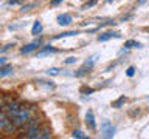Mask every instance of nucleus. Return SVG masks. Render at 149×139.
I'll use <instances>...</instances> for the list:
<instances>
[{
  "instance_id": "obj_1",
  "label": "nucleus",
  "mask_w": 149,
  "mask_h": 139,
  "mask_svg": "<svg viewBox=\"0 0 149 139\" xmlns=\"http://www.w3.org/2000/svg\"><path fill=\"white\" fill-rule=\"evenodd\" d=\"M95 62H96V56H92V57L88 59V60H86L82 67L79 68L76 73H74V76H76V77H79V76H84V74L88 73V71H90V70L93 68V65H95Z\"/></svg>"
},
{
  "instance_id": "obj_2",
  "label": "nucleus",
  "mask_w": 149,
  "mask_h": 139,
  "mask_svg": "<svg viewBox=\"0 0 149 139\" xmlns=\"http://www.w3.org/2000/svg\"><path fill=\"white\" fill-rule=\"evenodd\" d=\"M101 131H102V136L104 138H113V134H115V127L112 125L110 120H102L101 122Z\"/></svg>"
},
{
  "instance_id": "obj_3",
  "label": "nucleus",
  "mask_w": 149,
  "mask_h": 139,
  "mask_svg": "<svg viewBox=\"0 0 149 139\" xmlns=\"http://www.w3.org/2000/svg\"><path fill=\"white\" fill-rule=\"evenodd\" d=\"M120 37H121V34L116 31H106V32L98 36V42H107L110 39H120Z\"/></svg>"
},
{
  "instance_id": "obj_4",
  "label": "nucleus",
  "mask_w": 149,
  "mask_h": 139,
  "mask_svg": "<svg viewBox=\"0 0 149 139\" xmlns=\"http://www.w3.org/2000/svg\"><path fill=\"white\" fill-rule=\"evenodd\" d=\"M40 45H42V40L31 42V43H28V45H25V46H22V48H20V53H22V54H30V53H33V51H36Z\"/></svg>"
},
{
  "instance_id": "obj_5",
  "label": "nucleus",
  "mask_w": 149,
  "mask_h": 139,
  "mask_svg": "<svg viewBox=\"0 0 149 139\" xmlns=\"http://www.w3.org/2000/svg\"><path fill=\"white\" fill-rule=\"evenodd\" d=\"M86 125L88 130L96 128V119H95V114H93L92 110H87V113H86Z\"/></svg>"
},
{
  "instance_id": "obj_6",
  "label": "nucleus",
  "mask_w": 149,
  "mask_h": 139,
  "mask_svg": "<svg viewBox=\"0 0 149 139\" xmlns=\"http://www.w3.org/2000/svg\"><path fill=\"white\" fill-rule=\"evenodd\" d=\"M40 133H42V130L36 125V127H31V128L26 130L25 138H28V139H39L40 138Z\"/></svg>"
},
{
  "instance_id": "obj_7",
  "label": "nucleus",
  "mask_w": 149,
  "mask_h": 139,
  "mask_svg": "<svg viewBox=\"0 0 149 139\" xmlns=\"http://www.w3.org/2000/svg\"><path fill=\"white\" fill-rule=\"evenodd\" d=\"M56 22H58L61 26H67L73 22V19L70 14H61V16H58V19H56Z\"/></svg>"
},
{
  "instance_id": "obj_8",
  "label": "nucleus",
  "mask_w": 149,
  "mask_h": 139,
  "mask_svg": "<svg viewBox=\"0 0 149 139\" xmlns=\"http://www.w3.org/2000/svg\"><path fill=\"white\" fill-rule=\"evenodd\" d=\"M13 65H2L0 67V77H6L9 74H13Z\"/></svg>"
},
{
  "instance_id": "obj_9",
  "label": "nucleus",
  "mask_w": 149,
  "mask_h": 139,
  "mask_svg": "<svg viewBox=\"0 0 149 139\" xmlns=\"http://www.w3.org/2000/svg\"><path fill=\"white\" fill-rule=\"evenodd\" d=\"M141 43L137 40H134V39H130V40H126L124 42V50H132V48H141Z\"/></svg>"
},
{
  "instance_id": "obj_10",
  "label": "nucleus",
  "mask_w": 149,
  "mask_h": 139,
  "mask_svg": "<svg viewBox=\"0 0 149 139\" xmlns=\"http://www.w3.org/2000/svg\"><path fill=\"white\" fill-rule=\"evenodd\" d=\"M50 53H56V50L51 45H45V46H42V50L37 53V57H42V56H47V54H50Z\"/></svg>"
},
{
  "instance_id": "obj_11",
  "label": "nucleus",
  "mask_w": 149,
  "mask_h": 139,
  "mask_svg": "<svg viewBox=\"0 0 149 139\" xmlns=\"http://www.w3.org/2000/svg\"><path fill=\"white\" fill-rule=\"evenodd\" d=\"M78 31H64L61 34H56L53 36V40H59V39H64V37H70V36H76Z\"/></svg>"
},
{
  "instance_id": "obj_12",
  "label": "nucleus",
  "mask_w": 149,
  "mask_h": 139,
  "mask_svg": "<svg viewBox=\"0 0 149 139\" xmlns=\"http://www.w3.org/2000/svg\"><path fill=\"white\" fill-rule=\"evenodd\" d=\"M126 100H127V99H126V96H120L116 100L112 102V108H121V107L124 105V102H126Z\"/></svg>"
},
{
  "instance_id": "obj_13",
  "label": "nucleus",
  "mask_w": 149,
  "mask_h": 139,
  "mask_svg": "<svg viewBox=\"0 0 149 139\" xmlns=\"http://www.w3.org/2000/svg\"><path fill=\"white\" fill-rule=\"evenodd\" d=\"M42 32V23L37 20V22H34V25H33V28H31V34L33 36H39Z\"/></svg>"
},
{
  "instance_id": "obj_14",
  "label": "nucleus",
  "mask_w": 149,
  "mask_h": 139,
  "mask_svg": "<svg viewBox=\"0 0 149 139\" xmlns=\"http://www.w3.org/2000/svg\"><path fill=\"white\" fill-rule=\"evenodd\" d=\"M72 136H73V138H78V139H86V138H88L86 133L81 131V130H74V131L72 133Z\"/></svg>"
},
{
  "instance_id": "obj_15",
  "label": "nucleus",
  "mask_w": 149,
  "mask_h": 139,
  "mask_svg": "<svg viewBox=\"0 0 149 139\" xmlns=\"http://www.w3.org/2000/svg\"><path fill=\"white\" fill-rule=\"evenodd\" d=\"M59 73H61L59 68H48L47 70V74H48V76H58Z\"/></svg>"
},
{
  "instance_id": "obj_16",
  "label": "nucleus",
  "mask_w": 149,
  "mask_h": 139,
  "mask_svg": "<svg viewBox=\"0 0 149 139\" xmlns=\"http://www.w3.org/2000/svg\"><path fill=\"white\" fill-rule=\"evenodd\" d=\"M40 138H44V139L51 138V131H50L48 128H44V130H42V133H40Z\"/></svg>"
},
{
  "instance_id": "obj_17",
  "label": "nucleus",
  "mask_w": 149,
  "mask_h": 139,
  "mask_svg": "<svg viewBox=\"0 0 149 139\" xmlns=\"http://www.w3.org/2000/svg\"><path fill=\"white\" fill-rule=\"evenodd\" d=\"M31 8H34V3H30V5H23L22 9H20V12H28Z\"/></svg>"
},
{
  "instance_id": "obj_18",
  "label": "nucleus",
  "mask_w": 149,
  "mask_h": 139,
  "mask_svg": "<svg viewBox=\"0 0 149 139\" xmlns=\"http://www.w3.org/2000/svg\"><path fill=\"white\" fill-rule=\"evenodd\" d=\"M98 3V0H90V2H87L86 5L82 6V9H87V8H92V6H95V5Z\"/></svg>"
},
{
  "instance_id": "obj_19",
  "label": "nucleus",
  "mask_w": 149,
  "mask_h": 139,
  "mask_svg": "<svg viewBox=\"0 0 149 139\" xmlns=\"http://www.w3.org/2000/svg\"><path fill=\"white\" fill-rule=\"evenodd\" d=\"M37 83H42V85H45V87L54 88V83L53 82H47V81H40V79H37Z\"/></svg>"
},
{
  "instance_id": "obj_20",
  "label": "nucleus",
  "mask_w": 149,
  "mask_h": 139,
  "mask_svg": "<svg viewBox=\"0 0 149 139\" xmlns=\"http://www.w3.org/2000/svg\"><path fill=\"white\" fill-rule=\"evenodd\" d=\"M134 74H135V68L134 67H129L127 70H126V76H127V77H132Z\"/></svg>"
},
{
  "instance_id": "obj_21",
  "label": "nucleus",
  "mask_w": 149,
  "mask_h": 139,
  "mask_svg": "<svg viewBox=\"0 0 149 139\" xmlns=\"http://www.w3.org/2000/svg\"><path fill=\"white\" fill-rule=\"evenodd\" d=\"M81 93H82V94H92V93H93V88H86V87H82V88H81Z\"/></svg>"
},
{
  "instance_id": "obj_22",
  "label": "nucleus",
  "mask_w": 149,
  "mask_h": 139,
  "mask_svg": "<svg viewBox=\"0 0 149 139\" xmlns=\"http://www.w3.org/2000/svg\"><path fill=\"white\" fill-rule=\"evenodd\" d=\"M76 60H78L76 57H68V59H65V60H64V63H65V65H70V63H74Z\"/></svg>"
},
{
  "instance_id": "obj_23",
  "label": "nucleus",
  "mask_w": 149,
  "mask_h": 139,
  "mask_svg": "<svg viewBox=\"0 0 149 139\" xmlns=\"http://www.w3.org/2000/svg\"><path fill=\"white\" fill-rule=\"evenodd\" d=\"M13 46H14V43H8V45H5V46H3V48L0 50V51H2V53H6V51H8V50H11Z\"/></svg>"
},
{
  "instance_id": "obj_24",
  "label": "nucleus",
  "mask_w": 149,
  "mask_h": 139,
  "mask_svg": "<svg viewBox=\"0 0 149 139\" xmlns=\"http://www.w3.org/2000/svg\"><path fill=\"white\" fill-rule=\"evenodd\" d=\"M23 0H8V5H22Z\"/></svg>"
},
{
  "instance_id": "obj_25",
  "label": "nucleus",
  "mask_w": 149,
  "mask_h": 139,
  "mask_svg": "<svg viewBox=\"0 0 149 139\" xmlns=\"http://www.w3.org/2000/svg\"><path fill=\"white\" fill-rule=\"evenodd\" d=\"M62 2H64V0H51L50 5H51V6H56V5H59V3H62Z\"/></svg>"
},
{
  "instance_id": "obj_26",
  "label": "nucleus",
  "mask_w": 149,
  "mask_h": 139,
  "mask_svg": "<svg viewBox=\"0 0 149 139\" xmlns=\"http://www.w3.org/2000/svg\"><path fill=\"white\" fill-rule=\"evenodd\" d=\"M0 65H6V57H0Z\"/></svg>"
},
{
  "instance_id": "obj_27",
  "label": "nucleus",
  "mask_w": 149,
  "mask_h": 139,
  "mask_svg": "<svg viewBox=\"0 0 149 139\" xmlns=\"http://www.w3.org/2000/svg\"><path fill=\"white\" fill-rule=\"evenodd\" d=\"M148 0H138V5H143V3H146Z\"/></svg>"
},
{
  "instance_id": "obj_28",
  "label": "nucleus",
  "mask_w": 149,
  "mask_h": 139,
  "mask_svg": "<svg viewBox=\"0 0 149 139\" xmlns=\"http://www.w3.org/2000/svg\"><path fill=\"white\" fill-rule=\"evenodd\" d=\"M112 2H115V0H107V3H112Z\"/></svg>"
},
{
  "instance_id": "obj_29",
  "label": "nucleus",
  "mask_w": 149,
  "mask_h": 139,
  "mask_svg": "<svg viewBox=\"0 0 149 139\" xmlns=\"http://www.w3.org/2000/svg\"><path fill=\"white\" fill-rule=\"evenodd\" d=\"M148 97H149V96H148Z\"/></svg>"
}]
</instances>
